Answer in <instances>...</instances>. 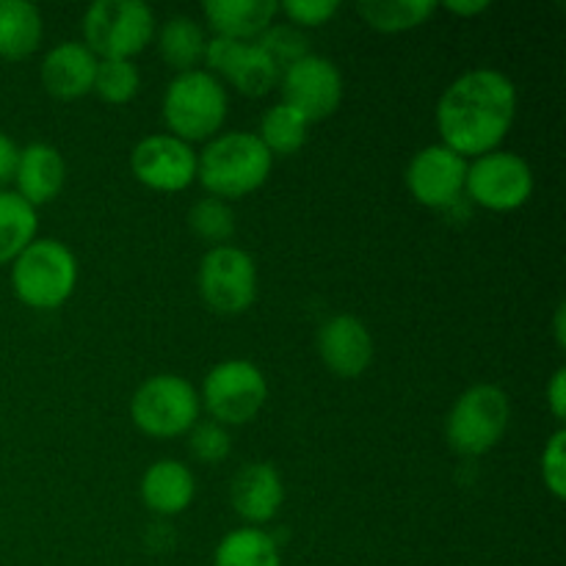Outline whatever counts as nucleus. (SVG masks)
<instances>
[{
	"instance_id": "nucleus-1",
	"label": "nucleus",
	"mask_w": 566,
	"mask_h": 566,
	"mask_svg": "<svg viewBox=\"0 0 566 566\" xmlns=\"http://www.w3.org/2000/svg\"><path fill=\"white\" fill-rule=\"evenodd\" d=\"M517 114V88L503 72L473 70L446 88L437 105V130L442 147L457 155L495 153L512 130Z\"/></svg>"
},
{
	"instance_id": "nucleus-2",
	"label": "nucleus",
	"mask_w": 566,
	"mask_h": 566,
	"mask_svg": "<svg viewBox=\"0 0 566 566\" xmlns=\"http://www.w3.org/2000/svg\"><path fill=\"white\" fill-rule=\"evenodd\" d=\"M269 149L258 133L235 130L216 136L202 155H197V177L216 199H241L258 191L271 175Z\"/></svg>"
},
{
	"instance_id": "nucleus-3",
	"label": "nucleus",
	"mask_w": 566,
	"mask_h": 566,
	"mask_svg": "<svg viewBox=\"0 0 566 566\" xmlns=\"http://www.w3.org/2000/svg\"><path fill=\"white\" fill-rule=\"evenodd\" d=\"M227 119V92L205 70L182 72L166 86L164 122L180 142H208Z\"/></svg>"
},
{
	"instance_id": "nucleus-4",
	"label": "nucleus",
	"mask_w": 566,
	"mask_h": 566,
	"mask_svg": "<svg viewBox=\"0 0 566 566\" xmlns=\"http://www.w3.org/2000/svg\"><path fill=\"white\" fill-rule=\"evenodd\" d=\"M77 285V260L53 238L33 241L11 269V287L31 310H59Z\"/></svg>"
},
{
	"instance_id": "nucleus-5",
	"label": "nucleus",
	"mask_w": 566,
	"mask_h": 566,
	"mask_svg": "<svg viewBox=\"0 0 566 566\" xmlns=\"http://www.w3.org/2000/svg\"><path fill=\"white\" fill-rule=\"evenodd\" d=\"M155 36V14L142 0H97L83 14V44L103 61H130Z\"/></svg>"
},
{
	"instance_id": "nucleus-6",
	"label": "nucleus",
	"mask_w": 566,
	"mask_h": 566,
	"mask_svg": "<svg viewBox=\"0 0 566 566\" xmlns=\"http://www.w3.org/2000/svg\"><path fill=\"white\" fill-rule=\"evenodd\" d=\"M512 420L509 396L495 385H475L459 396L446 423L448 446L462 457H481L503 440Z\"/></svg>"
},
{
	"instance_id": "nucleus-7",
	"label": "nucleus",
	"mask_w": 566,
	"mask_h": 566,
	"mask_svg": "<svg viewBox=\"0 0 566 566\" xmlns=\"http://www.w3.org/2000/svg\"><path fill=\"white\" fill-rule=\"evenodd\" d=\"M199 407L202 401L191 381L175 374H160L133 392L130 415L138 431L169 440V437L188 434L197 426Z\"/></svg>"
},
{
	"instance_id": "nucleus-8",
	"label": "nucleus",
	"mask_w": 566,
	"mask_h": 566,
	"mask_svg": "<svg viewBox=\"0 0 566 566\" xmlns=\"http://www.w3.org/2000/svg\"><path fill=\"white\" fill-rule=\"evenodd\" d=\"M269 398V381L258 365L247 359L219 363L202 385V398L216 423L243 426L260 415Z\"/></svg>"
},
{
	"instance_id": "nucleus-9",
	"label": "nucleus",
	"mask_w": 566,
	"mask_h": 566,
	"mask_svg": "<svg viewBox=\"0 0 566 566\" xmlns=\"http://www.w3.org/2000/svg\"><path fill=\"white\" fill-rule=\"evenodd\" d=\"M464 191L475 205L495 213L523 208L534 193V171L517 153L495 149L468 166Z\"/></svg>"
},
{
	"instance_id": "nucleus-10",
	"label": "nucleus",
	"mask_w": 566,
	"mask_h": 566,
	"mask_svg": "<svg viewBox=\"0 0 566 566\" xmlns=\"http://www.w3.org/2000/svg\"><path fill=\"white\" fill-rule=\"evenodd\" d=\"M199 293L213 313H247L258 298L254 260L238 247H213L199 263Z\"/></svg>"
},
{
	"instance_id": "nucleus-11",
	"label": "nucleus",
	"mask_w": 566,
	"mask_h": 566,
	"mask_svg": "<svg viewBox=\"0 0 566 566\" xmlns=\"http://www.w3.org/2000/svg\"><path fill=\"white\" fill-rule=\"evenodd\" d=\"M343 75L329 59L304 55L302 61L282 72V103L313 122H324L340 108Z\"/></svg>"
},
{
	"instance_id": "nucleus-12",
	"label": "nucleus",
	"mask_w": 566,
	"mask_h": 566,
	"mask_svg": "<svg viewBox=\"0 0 566 566\" xmlns=\"http://www.w3.org/2000/svg\"><path fill=\"white\" fill-rule=\"evenodd\" d=\"M130 169L142 186L177 193L197 180V153L171 133H155L133 147Z\"/></svg>"
},
{
	"instance_id": "nucleus-13",
	"label": "nucleus",
	"mask_w": 566,
	"mask_h": 566,
	"mask_svg": "<svg viewBox=\"0 0 566 566\" xmlns=\"http://www.w3.org/2000/svg\"><path fill=\"white\" fill-rule=\"evenodd\" d=\"M468 160L442 144L423 147L407 169V188L426 208H451L464 191Z\"/></svg>"
},
{
	"instance_id": "nucleus-14",
	"label": "nucleus",
	"mask_w": 566,
	"mask_h": 566,
	"mask_svg": "<svg viewBox=\"0 0 566 566\" xmlns=\"http://www.w3.org/2000/svg\"><path fill=\"white\" fill-rule=\"evenodd\" d=\"M318 354L340 379H357L374 363V337L354 315H335L318 329Z\"/></svg>"
},
{
	"instance_id": "nucleus-15",
	"label": "nucleus",
	"mask_w": 566,
	"mask_h": 566,
	"mask_svg": "<svg viewBox=\"0 0 566 566\" xmlns=\"http://www.w3.org/2000/svg\"><path fill=\"white\" fill-rule=\"evenodd\" d=\"M282 501H285V486L274 464L249 462L232 475L230 503L247 523H269L276 517Z\"/></svg>"
},
{
	"instance_id": "nucleus-16",
	"label": "nucleus",
	"mask_w": 566,
	"mask_h": 566,
	"mask_svg": "<svg viewBox=\"0 0 566 566\" xmlns=\"http://www.w3.org/2000/svg\"><path fill=\"white\" fill-rule=\"evenodd\" d=\"M42 86L55 99H77L92 92L97 55L81 42H61L42 61Z\"/></svg>"
},
{
	"instance_id": "nucleus-17",
	"label": "nucleus",
	"mask_w": 566,
	"mask_h": 566,
	"mask_svg": "<svg viewBox=\"0 0 566 566\" xmlns=\"http://www.w3.org/2000/svg\"><path fill=\"white\" fill-rule=\"evenodd\" d=\"M64 180L66 166L59 149L50 147V144H28L25 149H20V155H17L14 182L17 193L31 208L53 202L61 193V188H64Z\"/></svg>"
},
{
	"instance_id": "nucleus-18",
	"label": "nucleus",
	"mask_w": 566,
	"mask_h": 566,
	"mask_svg": "<svg viewBox=\"0 0 566 566\" xmlns=\"http://www.w3.org/2000/svg\"><path fill=\"white\" fill-rule=\"evenodd\" d=\"M280 3L276 0H208L202 6V14L216 36L249 42L254 36H263L274 22Z\"/></svg>"
},
{
	"instance_id": "nucleus-19",
	"label": "nucleus",
	"mask_w": 566,
	"mask_h": 566,
	"mask_svg": "<svg viewBox=\"0 0 566 566\" xmlns=\"http://www.w3.org/2000/svg\"><path fill=\"white\" fill-rule=\"evenodd\" d=\"M197 495V481L193 473L182 462L175 459H160L144 473L142 479V501L160 517H175L186 512Z\"/></svg>"
},
{
	"instance_id": "nucleus-20",
	"label": "nucleus",
	"mask_w": 566,
	"mask_h": 566,
	"mask_svg": "<svg viewBox=\"0 0 566 566\" xmlns=\"http://www.w3.org/2000/svg\"><path fill=\"white\" fill-rule=\"evenodd\" d=\"M44 22L33 3L0 0V59L22 61L42 44Z\"/></svg>"
},
{
	"instance_id": "nucleus-21",
	"label": "nucleus",
	"mask_w": 566,
	"mask_h": 566,
	"mask_svg": "<svg viewBox=\"0 0 566 566\" xmlns=\"http://www.w3.org/2000/svg\"><path fill=\"white\" fill-rule=\"evenodd\" d=\"M36 208L17 191H0V265L14 263L36 241Z\"/></svg>"
},
{
	"instance_id": "nucleus-22",
	"label": "nucleus",
	"mask_w": 566,
	"mask_h": 566,
	"mask_svg": "<svg viewBox=\"0 0 566 566\" xmlns=\"http://www.w3.org/2000/svg\"><path fill=\"white\" fill-rule=\"evenodd\" d=\"M205 39L202 28L191 20V17H171L158 33V50H160V59L177 70L182 72H193L205 59Z\"/></svg>"
},
{
	"instance_id": "nucleus-23",
	"label": "nucleus",
	"mask_w": 566,
	"mask_h": 566,
	"mask_svg": "<svg viewBox=\"0 0 566 566\" xmlns=\"http://www.w3.org/2000/svg\"><path fill=\"white\" fill-rule=\"evenodd\" d=\"M213 566H282V558L265 531L238 528L219 542Z\"/></svg>"
},
{
	"instance_id": "nucleus-24",
	"label": "nucleus",
	"mask_w": 566,
	"mask_h": 566,
	"mask_svg": "<svg viewBox=\"0 0 566 566\" xmlns=\"http://www.w3.org/2000/svg\"><path fill=\"white\" fill-rule=\"evenodd\" d=\"M357 11L374 31L401 33L423 25L437 11V3L431 0H363Z\"/></svg>"
},
{
	"instance_id": "nucleus-25",
	"label": "nucleus",
	"mask_w": 566,
	"mask_h": 566,
	"mask_svg": "<svg viewBox=\"0 0 566 566\" xmlns=\"http://www.w3.org/2000/svg\"><path fill=\"white\" fill-rule=\"evenodd\" d=\"M307 130L310 122L304 119L298 111H293L291 105L276 103L271 105L263 114V122H260V142L269 149L271 158L280 155V158H287V155L298 153V149L307 144Z\"/></svg>"
},
{
	"instance_id": "nucleus-26",
	"label": "nucleus",
	"mask_w": 566,
	"mask_h": 566,
	"mask_svg": "<svg viewBox=\"0 0 566 566\" xmlns=\"http://www.w3.org/2000/svg\"><path fill=\"white\" fill-rule=\"evenodd\" d=\"M280 75L282 72L276 70L274 61H271L258 44H247L241 59H238L235 70H232V75L227 77V81H230L238 92L247 94V97H265V94L280 83Z\"/></svg>"
},
{
	"instance_id": "nucleus-27",
	"label": "nucleus",
	"mask_w": 566,
	"mask_h": 566,
	"mask_svg": "<svg viewBox=\"0 0 566 566\" xmlns=\"http://www.w3.org/2000/svg\"><path fill=\"white\" fill-rule=\"evenodd\" d=\"M138 86H142V75H138L133 61H97V75H94L92 92L99 99L111 105H125L136 97Z\"/></svg>"
},
{
	"instance_id": "nucleus-28",
	"label": "nucleus",
	"mask_w": 566,
	"mask_h": 566,
	"mask_svg": "<svg viewBox=\"0 0 566 566\" xmlns=\"http://www.w3.org/2000/svg\"><path fill=\"white\" fill-rule=\"evenodd\" d=\"M188 227L197 232L202 241L216 243V247H227V241L235 232V213L224 199L205 197L188 213Z\"/></svg>"
},
{
	"instance_id": "nucleus-29",
	"label": "nucleus",
	"mask_w": 566,
	"mask_h": 566,
	"mask_svg": "<svg viewBox=\"0 0 566 566\" xmlns=\"http://www.w3.org/2000/svg\"><path fill=\"white\" fill-rule=\"evenodd\" d=\"M254 44L274 61L280 72H285L287 66L310 55V39L304 36L302 28L293 25H271Z\"/></svg>"
},
{
	"instance_id": "nucleus-30",
	"label": "nucleus",
	"mask_w": 566,
	"mask_h": 566,
	"mask_svg": "<svg viewBox=\"0 0 566 566\" xmlns=\"http://www.w3.org/2000/svg\"><path fill=\"white\" fill-rule=\"evenodd\" d=\"M232 440L221 423H197L188 437V451L202 464H219L230 457Z\"/></svg>"
},
{
	"instance_id": "nucleus-31",
	"label": "nucleus",
	"mask_w": 566,
	"mask_h": 566,
	"mask_svg": "<svg viewBox=\"0 0 566 566\" xmlns=\"http://www.w3.org/2000/svg\"><path fill=\"white\" fill-rule=\"evenodd\" d=\"M566 431L558 429L556 434L547 440L545 453H542V479H545L547 492L556 501L566 497Z\"/></svg>"
},
{
	"instance_id": "nucleus-32",
	"label": "nucleus",
	"mask_w": 566,
	"mask_h": 566,
	"mask_svg": "<svg viewBox=\"0 0 566 566\" xmlns=\"http://www.w3.org/2000/svg\"><path fill=\"white\" fill-rule=\"evenodd\" d=\"M337 9H340L337 0H287V3H280V11H285L287 20L296 22L298 28L326 25L337 14Z\"/></svg>"
},
{
	"instance_id": "nucleus-33",
	"label": "nucleus",
	"mask_w": 566,
	"mask_h": 566,
	"mask_svg": "<svg viewBox=\"0 0 566 566\" xmlns=\"http://www.w3.org/2000/svg\"><path fill=\"white\" fill-rule=\"evenodd\" d=\"M547 403H551V412L556 420H564L566 415V370L558 368L553 374L551 385H547Z\"/></svg>"
},
{
	"instance_id": "nucleus-34",
	"label": "nucleus",
	"mask_w": 566,
	"mask_h": 566,
	"mask_svg": "<svg viewBox=\"0 0 566 566\" xmlns=\"http://www.w3.org/2000/svg\"><path fill=\"white\" fill-rule=\"evenodd\" d=\"M17 155H20V149H17V144L11 142V138L6 136L3 130H0V191H3L6 182L14 180Z\"/></svg>"
},
{
	"instance_id": "nucleus-35",
	"label": "nucleus",
	"mask_w": 566,
	"mask_h": 566,
	"mask_svg": "<svg viewBox=\"0 0 566 566\" xmlns=\"http://www.w3.org/2000/svg\"><path fill=\"white\" fill-rule=\"evenodd\" d=\"M446 9L457 17H475L490 9V0H448Z\"/></svg>"
},
{
	"instance_id": "nucleus-36",
	"label": "nucleus",
	"mask_w": 566,
	"mask_h": 566,
	"mask_svg": "<svg viewBox=\"0 0 566 566\" xmlns=\"http://www.w3.org/2000/svg\"><path fill=\"white\" fill-rule=\"evenodd\" d=\"M564 318H566V307L564 304H558V310H556V340H558V346H566V326H564Z\"/></svg>"
}]
</instances>
